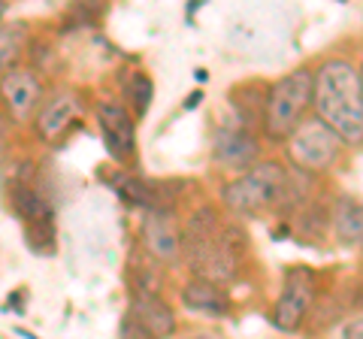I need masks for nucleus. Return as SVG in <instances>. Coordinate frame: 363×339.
I'll use <instances>...</instances> for the list:
<instances>
[{
    "label": "nucleus",
    "mask_w": 363,
    "mask_h": 339,
    "mask_svg": "<svg viewBox=\"0 0 363 339\" xmlns=\"http://www.w3.org/2000/svg\"><path fill=\"white\" fill-rule=\"evenodd\" d=\"M312 106L342 143H363V97L357 70L348 61H327L315 76Z\"/></svg>",
    "instance_id": "f257e3e1"
},
{
    "label": "nucleus",
    "mask_w": 363,
    "mask_h": 339,
    "mask_svg": "<svg viewBox=\"0 0 363 339\" xmlns=\"http://www.w3.org/2000/svg\"><path fill=\"white\" fill-rule=\"evenodd\" d=\"M185 252L191 267L200 273V279L212 282H230L240 269L242 252H245V233L233 224H221V218L212 209H200L188 221Z\"/></svg>",
    "instance_id": "f03ea898"
},
{
    "label": "nucleus",
    "mask_w": 363,
    "mask_h": 339,
    "mask_svg": "<svg viewBox=\"0 0 363 339\" xmlns=\"http://www.w3.org/2000/svg\"><path fill=\"white\" fill-rule=\"evenodd\" d=\"M224 203L240 216H260L267 209H281L297 200L294 179L279 161H260L248 167L240 179L224 185Z\"/></svg>",
    "instance_id": "7ed1b4c3"
},
{
    "label": "nucleus",
    "mask_w": 363,
    "mask_h": 339,
    "mask_svg": "<svg viewBox=\"0 0 363 339\" xmlns=\"http://www.w3.org/2000/svg\"><path fill=\"white\" fill-rule=\"evenodd\" d=\"M312 88L315 76L306 67L281 76L269 88L264 104V130L269 140H288L306 121V109L312 106Z\"/></svg>",
    "instance_id": "20e7f679"
},
{
    "label": "nucleus",
    "mask_w": 363,
    "mask_h": 339,
    "mask_svg": "<svg viewBox=\"0 0 363 339\" xmlns=\"http://www.w3.org/2000/svg\"><path fill=\"white\" fill-rule=\"evenodd\" d=\"M339 152H342V140L318 118L303 121L288 137L291 161L300 170H306V173H324V170H330L339 161Z\"/></svg>",
    "instance_id": "39448f33"
},
{
    "label": "nucleus",
    "mask_w": 363,
    "mask_h": 339,
    "mask_svg": "<svg viewBox=\"0 0 363 339\" xmlns=\"http://www.w3.org/2000/svg\"><path fill=\"white\" fill-rule=\"evenodd\" d=\"M315 300V276L309 267H291L285 273V285H281V294H279V303L272 309V324L279 330H297L303 324L306 312H309Z\"/></svg>",
    "instance_id": "423d86ee"
},
{
    "label": "nucleus",
    "mask_w": 363,
    "mask_h": 339,
    "mask_svg": "<svg viewBox=\"0 0 363 339\" xmlns=\"http://www.w3.org/2000/svg\"><path fill=\"white\" fill-rule=\"evenodd\" d=\"M97 124L104 133V145L116 161H130L136 155V124L130 112L116 100H104L97 104Z\"/></svg>",
    "instance_id": "0eeeda50"
},
{
    "label": "nucleus",
    "mask_w": 363,
    "mask_h": 339,
    "mask_svg": "<svg viewBox=\"0 0 363 339\" xmlns=\"http://www.w3.org/2000/svg\"><path fill=\"white\" fill-rule=\"evenodd\" d=\"M257 137L252 130H245L242 124H224L215 130V143H212V155L215 161L227 170H248L257 161Z\"/></svg>",
    "instance_id": "6e6552de"
},
{
    "label": "nucleus",
    "mask_w": 363,
    "mask_h": 339,
    "mask_svg": "<svg viewBox=\"0 0 363 339\" xmlns=\"http://www.w3.org/2000/svg\"><path fill=\"white\" fill-rule=\"evenodd\" d=\"M130 321L152 339H167L176 330L173 309H169L157 294H136L133 306H130Z\"/></svg>",
    "instance_id": "1a4fd4ad"
},
{
    "label": "nucleus",
    "mask_w": 363,
    "mask_h": 339,
    "mask_svg": "<svg viewBox=\"0 0 363 339\" xmlns=\"http://www.w3.org/2000/svg\"><path fill=\"white\" fill-rule=\"evenodd\" d=\"M0 94L16 118H28L40 100V79L30 70H9L0 79Z\"/></svg>",
    "instance_id": "9d476101"
},
{
    "label": "nucleus",
    "mask_w": 363,
    "mask_h": 339,
    "mask_svg": "<svg viewBox=\"0 0 363 339\" xmlns=\"http://www.w3.org/2000/svg\"><path fill=\"white\" fill-rule=\"evenodd\" d=\"M143 243L149 245V252L161 261H176L179 252H182V240H179V230L169 212H149L143 221Z\"/></svg>",
    "instance_id": "9b49d317"
},
{
    "label": "nucleus",
    "mask_w": 363,
    "mask_h": 339,
    "mask_svg": "<svg viewBox=\"0 0 363 339\" xmlns=\"http://www.w3.org/2000/svg\"><path fill=\"white\" fill-rule=\"evenodd\" d=\"M182 303L194 312H206V315H227L230 312V300L227 294L212 285L206 279H191L185 288H182Z\"/></svg>",
    "instance_id": "f8f14e48"
},
{
    "label": "nucleus",
    "mask_w": 363,
    "mask_h": 339,
    "mask_svg": "<svg viewBox=\"0 0 363 339\" xmlns=\"http://www.w3.org/2000/svg\"><path fill=\"white\" fill-rule=\"evenodd\" d=\"M333 228H336V240L345 245H357L363 243V203L342 197L333 212Z\"/></svg>",
    "instance_id": "ddd939ff"
},
{
    "label": "nucleus",
    "mask_w": 363,
    "mask_h": 339,
    "mask_svg": "<svg viewBox=\"0 0 363 339\" xmlns=\"http://www.w3.org/2000/svg\"><path fill=\"white\" fill-rule=\"evenodd\" d=\"M76 116V100L67 94V97H55L49 106L43 109V116L37 121V128L45 140H55V137H61V133L67 130V124L73 121Z\"/></svg>",
    "instance_id": "4468645a"
},
{
    "label": "nucleus",
    "mask_w": 363,
    "mask_h": 339,
    "mask_svg": "<svg viewBox=\"0 0 363 339\" xmlns=\"http://www.w3.org/2000/svg\"><path fill=\"white\" fill-rule=\"evenodd\" d=\"M13 206H16L18 216L28 221V228H33V224H52V206L33 188L16 185L13 188Z\"/></svg>",
    "instance_id": "2eb2a0df"
},
{
    "label": "nucleus",
    "mask_w": 363,
    "mask_h": 339,
    "mask_svg": "<svg viewBox=\"0 0 363 339\" xmlns=\"http://www.w3.org/2000/svg\"><path fill=\"white\" fill-rule=\"evenodd\" d=\"M25 49V25H6L0 28V73L6 67H13V61Z\"/></svg>",
    "instance_id": "dca6fc26"
},
{
    "label": "nucleus",
    "mask_w": 363,
    "mask_h": 339,
    "mask_svg": "<svg viewBox=\"0 0 363 339\" xmlns=\"http://www.w3.org/2000/svg\"><path fill=\"white\" fill-rule=\"evenodd\" d=\"M152 91H155V88H152V79L145 76V73H133V76H130V82H128V97H130L136 116H145V112H149Z\"/></svg>",
    "instance_id": "f3484780"
},
{
    "label": "nucleus",
    "mask_w": 363,
    "mask_h": 339,
    "mask_svg": "<svg viewBox=\"0 0 363 339\" xmlns=\"http://www.w3.org/2000/svg\"><path fill=\"white\" fill-rule=\"evenodd\" d=\"M342 339H363V315H357V318H351V321L345 324Z\"/></svg>",
    "instance_id": "a211bd4d"
},
{
    "label": "nucleus",
    "mask_w": 363,
    "mask_h": 339,
    "mask_svg": "<svg viewBox=\"0 0 363 339\" xmlns=\"http://www.w3.org/2000/svg\"><path fill=\"white\" fill-rule=\"evenodd\" d=\"M121 339H152V336H145V333L140 330V327H136V324L128 318V321L121 324Z\"/></svg>",
    "instance_id": "6ab92c4d"
},
{
    "label": "nucleus",
    "mask_w": 363,
    "mask_h": 339,
    "mask_svg": "<svg viewBox=\"0 0 363 339\" xmlns=\"http://www.w3.org/2000/svg\"><path fill=\"white\" fill-rule=\"evenodd\" d=\"M188 339H218V336H209V333H197V336H188Z\"/></svg>",
    "instance_id": "aec40b11"
},
{
    "label": "nucleus",
    "mask_w": 363,
    "mask_h": 339,
    "mask_svg": "<svg viewBox=\"0 0 363 339\" xmlns=\"http://www.w3.org/2000/svg\"><path fill=\"white\" fill-rule=\"evenodd\" d=\"M357 79H360V97H363V67H360V73H357Z\"/></svg>",
    "instance_id": "412c9836"
},
{
    "label": "nucleus",
    "mask_w": 363,
    "mask_h": 339,
    "mask_svg": "<svg viewBox=\"0 0 363 339\" xmlns=\"http://www.w3.org/2000/svg\"><path fill=\"white\" fill-rule=\"evenodd\" d=\"M6 13V4H4V0H0V16H4Z\"/></svg>",
    "instance_id": "4be33fe9"
}]
</instances>
